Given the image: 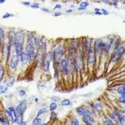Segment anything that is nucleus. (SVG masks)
<instances>
[{
	"instance_id": "obj_29",
	"label": "nucleus",
	"mask_w": 125,
	"mask_h": 125,
	"mask_svg": "<svg viewBox=\"0 0 125 125\" xmlns=\"http://www.w3.org/2000/svg\"><path fill=\"white\" fill-rule=\"evenodd\" d=\"M43 123H44V119L41 116H37V115H35V117L31 121V124L32 125H41Z\"/></svg>"
},
{
	"instance_id": "obj_14",
	"label": "nucleus",
	"mask_w": 125,
	"mask_h": 125,
	"mask_svg": "<svg viewBox=\"0 0 125 125\" xmlns=\"http://www.w3.org/2000/svg\"><path fill=\"white\" fill-rule=\"evenodd\" d=\"M108 115H109V117L114 121V123H116V124H119V116H118V108H116V107H113L110 111H107L106 112Z\"/></svg>"
},
{
	"instance_id": "obj_57",
	"label": "nucleus",
	"mask_w": 125,
	"mask_h": 125,
	"mask_svg": "<svg viewBox=\"0 0 125 125\" xmlns=\"http://www.w3.org/2000/svg\"><path fill=\"white\" fill-rule=\"evenodd\" d=\"M40 2H42V3H44V2H45V0H40Z\"/></svg>"
},
{
	"instance_id": "obj_11",
	"label": "nucleus",
	"mask_w": 125,
	"mask_h": 125,
	"mask_svg": "<svg viewBox=\"0 0 125 125\" xmlns=\"http://www.w3.org/2000/svg\"><path fill=\"white\" fill-rule=\"evenodd\" d=\"M92 103H93V105H94L95 109H96L97 112L99 113V115L104 112V102H103L101 99H96V100L93 101Z\"/></svg>"
},
{
	"instance_id": "obj_18",
	"label": "nucleus",
	"mask_w": 125,
	"mask_h": 125,
	"mask_svg": "<svg viewBox=\"0 0 125 125\" xmlns=\"http://www.w3.org/2000/svg\"><path fill=\"white\" fill-rule=\"evenodd\" d=\"M101 122L104 125H113L115 124L114 121L109 117V115L107 113H102V119H101Z\"/></svg>"
},
{
	"instance_id": "obj_58",
	"label": "nucleus",
	"mask_w": 125,
	"mask_h": 125,
	"mask_svg": "<svg viewBox=\"0 0 125 125\" xmlns=\"http://www.w3.org/2000/svg\"><path fill=\"white\" fill-rule=\"evenodd\" d=\"M86 1H91V0H86ZM92 1H93V0H92Z\"/></svg>"
},
{
	"instance_id": "obj_23",
	"label": "nucleus",
	"mask_w": 125,
	"mask_h": 125,
	"mask_svg": "<svg viewBox=\"0 0 125 125\" xmlns=\"http://www.w3.org/2000/svg\"><path fill=\"white\" fill-rule=\"evenodd\" d=\"M7 71H8V69H7L6 63L1 62V63H0V81L1 82L5 79V74H6Z\"/></svg>"
},
{
	"instance_id": "obj_32",
	"label": "nucleus",
	"mask_w": 125,
	"mask_h": 125,
	"mask_svg": "<svg viewBox=\"0 0 125 125\" xmlns=\"http://www.w3.org/2000/svg\"><path fill=\"white\" fill-rule=\"evenodd\" d=\"M60 104L62 106H71L72 105V102L69 99H63L60 102Z\"/></svg>"
},
{
	"instance_id": "obj_37",
	"label": "nucleus",
	"mask_w": 125,
	"mask_h": 125,
	"mask_svg": "<svg viewBox=\"0 0 125 125\" xmlns=\"http://www.w3.org/2000/svg\"><path fill=\"white\" fill-rule=\"evenodd\" d=\"M62 4H61V3H57V4H55V6H54V8H53V11L55 12V11H60V10H62Z\"/></svg>"
},
{
	"instance_id": "obj_20",
	"label": "nucleus",
	"mask_w": 125,
	"mask_h": 125,
	"mask_svg": "<svg viewBox=\"0 0 125 125\" xmlns=\"http://www.w3.org/2000/svg\"><path fill=\"white\" fill-rule=\"evenodd\" d=\"M22 52H24V42H21V41H17L16 46H15V53L20 56Z\"/></svg>"
},
{
	"instance_id": "obj_27",
	"label": "nucleus",
	"mask_w": 125,
	"mask_h": 125,
	"mask_svg": "<svg viewBox=\"0 0 125 125\" xmlns=\"http://www.w3.org/2000/svg\"><path fill=\"white\" fill-rule=\"evenodd\" d=\"M0 40H1V43L7 40V31L3 25L0 26Z\"/></svg>"
},
{
	"instance_id": "obj_16",
	"label": "nucleus",
	"mask_w": 125,
	"mask_h": 125,
	"mask_svg": "<svg viewBox=\"0 0 125 125\" xmlns=\"http://www.w3.org/2000/svg\"><path fill=\"white\" fill-rule=\"evenodd\" d=\"M7 87H12V86H14V84H15V82H16V76L14 75V74H8V77L6 78V79H4L3 81H2Z\"/></svg>"
},
{
	"instance_id": "obj_3",
	"label": "nucleus",
	"mask_w": 125,
	"mask_h": 125,
	"mask_svg": "<svg viewBox=\"0 0 125 125\" xmlns=\"http://www.w3.org/2000/svg\"><path fill=\"white\" fill-rule=\"evenodd\" d=\"M74 65H75V69L78 76L85 72V68H86L85 57L80 51H78L74 56Z\"/></svg>"
},
{
	"instance_id": "obj_4",
	"label": "nucleus",
	"mask_w": 125,
	"mask_h": 125,
	"mask_svg": "<svg viewBox=\"0 0 125 125\" xmlns=\"http://www.w3.org/2000/svg\"><path fill=\"white\" fill-rule=\"evenodd\" d=\"M7 69L11 74H15L17 72V70L19 69V67L21 66V62H20V57L16 54L13 53L11 58L9 59V61L6 63Z\"/></svg>"
},
{
	"instance_id": "obj_1",
	"label": "nucleus",
	"mask_w": 125,
	"mask_h": 125,
	"mask_svg": "<svg viewBox=\"0 0 125 125\" xmlns=\"http://www.w3.org/2000/svg\"><path fill=\"white\" fill-rule=\"evenodd\" d=\"M53 66H58L60 64L61 60L66 55L67 50H66V45L63 44L62 41H57L53 46Z\"/></svg>"
},
{
	"instance_id": "obj_51",
	"label": "nucleus",
	"mask_w": 125,
	"mask_h": 125,
	"mask_svg": "<svg viewBox=\"0 0 125 125\" xmlns=\"http://www.w3.org/2000/svg\"><path fill=\"white\" fill-rule=\"evenodd\" d=\"M69 8H70V9H73V10H74V9H76L77 7H76V6L74 5V4H70V6H69Z\"/></svg>"
},
{
	"instance_id": "obj_33",
	"label": "nucleus",
	"mask_w": 125,
	"mask_h": 125,
	"mask_svg": "<svg viewBox=\"0 0 125 125\" xmlns=\"http://www.w3.org/2000/svg\"><path fill=\"white\" fill-rule=\"evenodd\" d=\"M57 109H58V103L52 101V103H50V104H49V110L50 111H55Z\"/></svg>"
},
{
	"instance_id": "obj_7",
	"label": "nucleus",
	"mask_w": 125,
	"mask_h": 125,
	"mask_svg": "<svg viewBox=\"0 0 125 125\" xmlns=\"http://www.w3.org/2000/svg\"><path fill=\"white\" fill-rule=\"evenodd\" d=\"M85 63H86V68L90 72H92L94 70V68L97 66V59H96V55H95L94 49H93V51H91L87 55V57L85 59Z\"/></svg>"
},
{
	"instance_id": "obj_26",
	"label": "nucleus",
	"mask_w": 125,
	"mask_h": 125,
	"mask_svg": "<svg viewBox=\"0 0 125 125\" xmlns=\"http://www.w3.org/2000/svg\"><path fill=\"white\" fill-rule=\"evenodd\" d=\"M0 123H1V125H11L12 124V121L8 117H6L5 114L2 112L0 114Z\"/></svg>"
},
{
	"instance_id": "obj_53",
	"label": "nucleus",
	"mask_w": 125,
	"mask_h": 125,
	"mask_svg": "<svg viewBox=\"0 0 125 125\" xmlns=\"http://www.w3.org/2000/svg\"><path fill=\"white\" fill-rule=\"evenodd\" d=\"M34 102H35L36 104H38V103H39V99H38L37 97H35V98H34Z\"/></svg>"
},
{
	"instance_id": "obj_39",
	"label": "nucleus",
	"mask_w": 125,
	"mask_h": 125,
	"mask_svg": "<svg viewBox=\"0 0 125 125\" xmlns=\"http://www.w3.org/2000/svg\"><path fill=\"white\" fill-rule=\"evenodd\" d=\"M30 8H32V9H40L41 6H40V3L39 2H33V3H31Z\"/></svg>"
},
{
	"instance_id": "obj_10",
	"label": "nucleus",
	"mask_w": 125,
	"mask_h": 125,
	"mask_svg": "<svg viewBox=\"0 0 125 125\" xmlns=\"http://www.w3.org/2000/svg\"><path fill=\"white\" fill-rule=\"evenodd\" d=\"M74 112H75V114L78 115L80 118H83V117H86V116L91 115V114L89 113V111H88V109H87L85 104L76 106V107L74 108Z\"/></svg>"
},
{
	"instance_id": "obj_50",
	"label": "nucleus",
	"mask_w": 125,
	"mask_h": 125,
	"mask_svg": "<svg viewBox=\"0 0 125 125\" xmlns=\"http://www.w3.org/2000/svg\"><path fill=\"white\" fill-rule=\"evenodd\" d=\"M94 15H96V16H103V14H102L101 11H99V12H94Z\"/></svg>"
},
{
	"instance_id": "obj_6",
	"label": "nucleus",
	"mask_w": 125,
	"mask_h": 125,
	"mask_svg": "<svg viewBox=\"0 0 125 125\" xmlns=\"http://www.w3.org/2000/svg\"><path fill=\"white\" fill-rule=\"evenodd\" d=\"M12 54H13V52H12V49L10 47L8 40L1 43V62L7 63V62L11 58Z\"/></svg>"
},
{
	"instance_id": "obj_12",
	"label": "nucleus",
	"mask_w": 125,
	"mask_h": 125,
	"mask_svg": "<svg viewBox=\"0 0 125 125\" xmlns=\"http://www.w3.org/2000/svg\"><path fill=\"white\" fill-rule=\"evenodd\" d=\"M51 63H52V62H50V61L46 60L45 58H43V62H42V64H41V72H42L44 75L50 74Z\"/></svg>"
},
{
	"instance_id": "obj_45",
	"label": "nucleus",
	"mask_w": 125,
	"mask_h": 125,
	"mask_svg": "<svg viewBox=\"0 0 125 125\" xmlns=\"http://www.w3.org/2000/svg\"><path fill=\"white\" fill-rule=\"evenodd\" d=\"M101 12H102L103 16H107V15L109 14V12H108V11H106L105 9H104V8H101Z\"/></svg>"
},
{
	"instance_id": "obj_34",
	"label": "nucleus",
	"mask_w": 125,
	"mask_h": 125,
	"mask_svg": "<svg viewBox=\"0 0 125 125\" xmlns=\"http://www.w3.org/2000/svg\"><path fill=\"white\" fill-rule=\"evenodd\" d=\"M8 90H9V87H7L3 82H1V84H0V94L4 95L6 92H8Z\"/></svg>"
},
{
	"instance_id": "obj_22",
	"label": "nucleus",
	"mask_w": 125,
	"mask_h": 125,
	"mask_svg": "<svg viewBox=\"0 0 125 125\" xmlns=\"http://www.w3.org/2000/svg\"><path fill=\"white\" fill-rule=\"evenodd\" d=\"M90 6V1H86V0H82L80 2V4L77 6L76 10L78 12H83V11H86L87 8Z\"/></svg>"
},
{
	"instance_id": "obj_44",
	"label": "nucleus",
	"mask_w": 125,
	"mask_h": 125,
	"mask_svg": "<svg viewBox=\"0 0 125 125\" xmlns=\"http://www.w3.org/2000/svg\"><path fill=\"white\" fill-rule=\"evenodd\" d=\"M51 100H52V101H54V102H57V103L62 101V100H61V98H60V97H57V96H56V97H55V96L51 97Z\"/></svg>"
},
{
	"instance_id": "obj_56",
	"label": "nucleus",
	"mask_w": 125,
	"mask_h": 125,
	"mask_svg": "<svg viewBox=\"0 0 125 125\" xmlns=\"http://www.w3.org/2000/svg\"><path fill=\"white\" fill-rule=\"evenodd\" d=\"M123 59L125 60V50H124V52H123Z\"/></svg>"
},
{
	"instance_id": "obj_46",
	"label": "nucleus",
	"mask_w": 125,
	"mask_h": 125,
	"mask_svg": "<svg viewBox=\"0 0 125 125\" xmlns=\"http://www.w3.org/2000/svg\"><path fill=\"white\" fill-rule=\"evenodd\" d=\"M21 4H22V5H24V6H27V7H30V5H31V3L28 2V1H21Z\"/></svg>"
},
{
	"instance_id": "obj_54",
	"label": "nucleus",
	"mask_w": 125,
	"mask_h": 125,
	"mask_svg": "<svg viewBox=\"0 0 125 125\" xmlns=\"http://www.w3.org/2000/svg\"><path fill=\"white\" fill-rule=\"evenodd\" d=\"M62 3H68V2H70L72 0H62Z\"/></svg>"
},
{
	"instance_id": "obj_19",
	"label": "nucleus",
	"mask_w": 125,
	"mask_h": 125,
	"mask_svg": "<svg viewBox=\"0 0 125 125\" xmlns=\"http://www.w3.org/2000/svg\"><path fill=\"white\" fill-rule=\"evenodd\" d=\"M85 105H86V107H87V109H88V111H89V113H90L91 115H93V116H95V117H97V118L99 117V113H98L97 110L95 109V107H94L92 102H88V103H86Z\"/></svg>"
},
{
	"instance_id": "obj_9",
	"label": "nucleus",
	"mask_w": 125,
	"mask_h": 125,
	"mask_svg": "<svg viewBox=\"0 0 125 125\" xmlns=\"http://www.w3.org/2000/svg\"><path fill=\"white\" fill-rule=\"evenodd\" d=\"M59 69L61 71V75L66 79L68 76V71H67V54L61 60L60 62V64H59Z\"/></svg>"
},
{
	"instance_id": "obj_15",
	"label": "nucleus",
	"mask_w": 125,
	"mask_h": 125,
	"mask_svg": "<svg viewBox=\"0 0 125 125\" xmlns=\"http://www.w3.org/2000/svg\"><path fill=\"white\" fill-rule=\"evenodd\" d=\"M16 36L17 40L21 42H25V37H26V31L21 29V28H16Z\"/></svg>"
},
{
	"instance_id": "obj_13",
	"label": "nucleus",
	"mask_w": 125,
	"mask_h": 125,
	"mask_svg": "<svg viewBox=\"0 0 125 125\" xmlns=\"http://www.w3.org/2000/svg\"><path fill=\"white\" fill-rule=\"evenodd\" d=\"M19 57H20V62H21V67L25 68L26 66H28V65L31 64V63L29 62V61H28V58H27V56H26V54H25V51L22 52Z\"/></svg>"
},
{
	"instance_id": "obj_48",
	"label": "nucleus",
	"mask_w": 125,
	"mask_h": 125,
	"mask_svg": "<svg viewBox=\"0 0 125 125\" xmlns=\"http://www.w3.org/2000/svg\"><path fill=\"white\" fill-rule=\"evenodd\" d=\"M26 124H27V122H26L25 120H23V119H22V120H21V121H20V123H19L18 125H26Z\"/></svg>"
},
{
	"instance_id": "obj_59",
	"label": "nucleus",
	"mask_w": 125,
	"mask_h": 125,
	"mask_svg": "<svg viewBox=\"0 0 125 125\" xmlns=\"http://www.w3.org/2000/svg\"><path fill=\"white\" fill-rule=\"evenodd\" d=\"M123 107H124V108H125V105H124V106H123Z\"/></svg>"
},
{
	"instance_id": "obj_41",
	"label": "nucleus",
	"mask_w": 125,
	"mask_h": 125,
	"mask_svg": "<svg viewBox=\"0 0 125 125\" xmlns=\"http://www.w3.org/2000/svg\"><path fill=\"white\" fill-rule=\"evenodd\" d=\"M120 0H115V1H112L111 2V6L115 7V8H118V4H119Z\"/></svg>"
},
{
	"instance_id": "obj_35",
	"label": "nucleus",
	"mask_w": 125,
	"mask_h": 125,
	"mask_svg": "<svg viewBox=\"0 0 125 125\" xmlns=\"http://www.w3.org/2000/svg\"><path fill=\"white\" fill-rule=\"evenodd\" d=\"M18 95H19V97H20V98H21V99H24V98L27 96L26 90H25V89H20V90L18 91Z\"/></svg>"
},
{
	"instance_id": "obj_40",
	"label": "nucleus",
	"mask_w": 125,
	"mask_h": 125,
	"mask_svg": "<svg viewBox=\"0 0 125 125\" xmlns=\"http://www.w3.org/2000/svg\"><path fill=\"white\" fill-rule=\"evenodd\" d=\"M13 17H15L14 14H12V13H6V14H4L2 16V19L3 20H6V19H9V18H13Z\"/></svg>"
},
{
	"instance_id": "obj_43",
	"label": "nucleus",
	"mask_w": 125,
	"mask_h": 125,
	"mask_svg": "<svg viewBox=\"0 0 125 125\" xmlns=\"http://www.w3.org/2000/svg\"><path fill=\"white\" fill-rule=\"evenodd\" d=\"M62 13L61 12V11H55L54 13H53V17H60V16H62Z\"/></svg>"
},
{
	"instance_id": "obj_47",
	"label": "nucleus",
	"mask_w": 125,
	"mask_h": 125,
	"mask_svg": "<svg viewBox=\"0 0 125 125\" xmlns=\"http://www.w3.org/2000/svg\"><path fill=\"white\" fill-rule=\"evenodd\" d=\"M101 3H103V4H105V5H111V2H110V0H101Z\"/></svg>"
},
{
	"instance_id": "obj_8",
	"label": "nucleus",
	"mask_w": 125,
	"mask_h": 125,
	"mask_svg": "<svg viewBox=\"0 0 125 125\" xmlns=\"http://www.w3.org/2000/svg\"><path fill=\"white\" fill-rule=\"evenodd\" d=\"M27 106H28V102H27V100H26L25 98L18 102L16 108H17V111H18V115H19L20 121L23 119L24 113H25V111H26V109H27Z\"/></svg>"
},
{
	"instance_id": "obj_36",
	"label": "nucleus",
	"mask_w": 125,
	"mask_h": 125,
	"mask_svg": "<svg viewBox=\"0 0 125 125\" xmlns=\"http://www.w3.org/2000/svg\"><path fill=\"white\" fill-rule=\"evenodd\" d=\"M117 102H118L120 104H122V105L124 106V105H125V96H118Z\"/></svg>"
},
{
	"instance_id": "obj_28",
	"label": "nucleus",
	"mask_w": 125,
	"mask_h": 125,
	"mask_svg": "<svg viewBox=\"0 0 125 125\" xmlns=\"http://www.w3.org/2000/svg\"><path fill=\"white\" fill-rule=\"evenodd\" d=\"M53 70H54V71H53V78H54L55 80H59L60 77L62 76L59 67H58V66H53Z\"/></svg>"
},
{
	"instance_id": "obj_24",
	"label": "nucleus",
	"mask_w": 125,
	"mask_h": 125,
	"mask_svg": "<svg viewBox=\"0 0 125 125\" xmlns=\"http://www.w3.org/2000/svg\"><path fill=\"white\" fill-rule=\"evenodd\" d=\"M115 93L118 96H125V82L122 84H119L115 87Z\"/></svg>"
},
{
	"instance_id": "obj_49",
	"label": "nucleus",
	"mask_w": 125,
	"mask_h": 125,
	"mask_svg": "<svg viewBox=\"0 0 125 125\" xmlns=\"http://www.w3.org/2000/svg\"><path fill=\"white\" fill-rule=\"evenodd\" d=\"M65 12H66L67 14H72V13H73V9H70V8H69V9H66Z\"/></svg>"
},
{
	"instance_id": "obj_21",
	"label": "nucleus",
	"mask_w": 125,
	"mask_h": 125,
	"mask_svg": "<svg viewBox=\"0 0 125 125\" xmlns=\"http://www.w3.org/2000/svg\"><path fill=\"white\" fill-rule=\"evenodd\" d=\"M42 41H43V36L38 34V33L33 37V43H34V46H35L36 49H40Z\"/></svg>"
},
{
	"instance_id": "obj_30",
	"label": "nucleus",
	"mask_w": 125,
	"mask_h": 125,
	"mask_svg": "<svg viewBox=\"0 0 125 125\" xmlns=\"http://www.w3.org/2000/svg\"><path fill=\"white\" fill-rule=\"evenodd\" d=\"M81 123H83L82 122V119L80 118H78V115H74V116H72L71 117V119H70V124L71 125H80Z\"/></svg>"
},
{
	"instance_id": "obj_31",
	"label": "nucleus",
	"mask_w": 125,
	"mask_h": 125,
	"mask_svg": "<svg viewBox=\"0 0 125 125\" xmlns=\"http://www.w3.org/2000/svg\"><path fill=\"white\" fill-rule=\"evenodd\" d=\"M48 111H50V110H49V107L47 108L46 106H42V107H40L39 109H37V111H36V115H37V116H41V115L46 114Z\"/></svg>"
},
{
	"instance_id": "obj_42",
	"label": "nucleus",
	"mask_w": 125,
	"mask_h": 125,
	"mask_svg": "<svg viewBox=\"0 0 125 125\" xmlns=\"http://www.w3.org/2000/svg\"><path fill=\"white\" fill-rule=\"evenodd\" d=\"M40 10H41L42 12L46 13V14H50V13H51V11H50L48 8H46V7H41V8H40Z\"/></svg>"
},
{
	"instance_id": "obj_5",
	"label": "nucleus",
	"mask_w": 125,
	"mask_h": 125,
	"mask_svg": "<svg viewBox=\"0 0 125 125\" xmlns=\"http://www.w3.org/2000/svg\"><path fill=\"white\" fill-rule=\"evenodd\" d=\"M103 48H104V38H96L94 40V52L97 59V66L101 63L102 55H103Z\"/></svg>"
},
{
	"instance_id": "obj_38",
	"label": "nucleus",
	"mask_w": 125,
	"mask_h": 125,
	"mask_svg": "<svg viewBox=\"0 0 125 125\" xmlns=\"http://www.w3.org/2000/svg\"><path fill=\"white\" fill-rule=\"evenodd\" d=\"M58 118V113L55 111H51V116H50V122H52L54 119H57Z\"/></svg>"
},
{
	"instance_id": "obj_60",
	"label": "nucleus",
	"mask_w": 125,
	"mask_h": 125,
	"mask_svg": "<svg viewBox=\"0 0 125 125\" xmlns=\"http://www.w3.org/2000/svg\"><path fill=\"white\" fill-rule=\"evenodd\" d=\"M75 1H76V0H75Z\"/></svg>"
},
{
	"instance_id": "obj_17",
	"label": "nucleus",
	"mask_w": 125,
	"mask_h": 125,
	"mask_svg": "<svg viewBox=\"0 0 125 125\" xmlns=\"http://www.w3.org/2000/svg\"><path fill=\"white\" fill-rule=\"evenodd\" d=\"M82 119V122L86 125H94L96 123H98L97 121V117L93 116V115H89V116H86V117H83L81 118Z\"/></svg>"
},
{
	"instance_id": "obj_2",
	"label": "nucleus",
	"mask_w": 125,
	"mask_h": 125,
	"mask_svg": "<svg viewBox=\"0 0 125 125\" xmlns=\"http://www.w3.org/2000/svg\"><path fill=\"white\" fill-rule=\"evenodd\" d=\"M125 50V41H123L110 55L109 59H108V62L110 64V68H112L114 65L117 64V62H119L122 59H123V52Z\"/></svg>"
},
{
	"instance_id": "obj_55",
	"label": "nucleus",
	"mask_w": 125,
	"mask_h": 125,
	"mask_svg": "<svg viewBox=\"0 0 125 125\" xmlns=\"http://www.w3.org/2000/svg\"><path fill=\"white\" fill-rule=\"evenodd\" d=\"M5 1H6V0H0V4H3V3H5Z\"/></svg>"
},
{
	"instance_id": "obj_52",
	"label": "nucleus",
	"mask_w": 125,
	"mask_h": 125,
	"mask_svg": "<svg viewBox=\"0 0 125 125\" xmlns=\"http://www.w3.org/2000/svg\"><path fill=\"white\" fill-rule=\"evenodd\" d=\"M99 11H101V8H98V7L94 8V12H99Z\"/></svg>"
},
{
	"instance_id": "obj_25",
	"label": "nucleus",
	"mask_w": 125,
	"mask_h": 125,
	"mask_svg": "<svg viewBox=\"0 0 125 125\" xmlns=\"http://www.w3.org/2000/svg\"><path fill=\"white\" fill-rule=\"evenodd\" d=\"M48 47H49V43H48V40L43 36V41H42V44H41V47H40V51L43 53V54H45V53H47L48 52Z\"/></svg>"
}]
</instances>
